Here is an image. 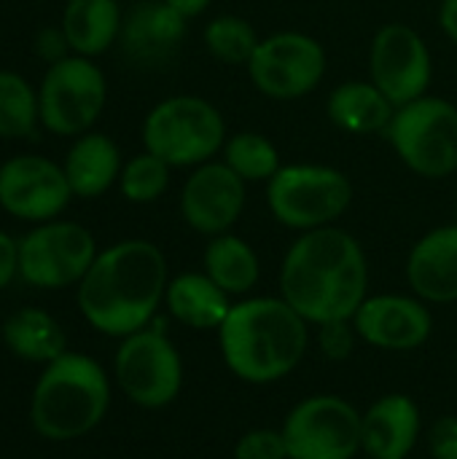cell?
I'll return each instance as SVG.
<instances>
[{
	"instance_id": "obj_1",
	"label": "cell",
	"mask_w": 457,
	"mask_h": 459,
	"mask_svg": "<svg viewBox=\"0 0 457 459\" xmlns=\"http://www.w3.org/2000/svg\"><path fill=\"white\" fill-rule=\"evenodd\" d=\"M366 288L369 264L361 245L334 226L304 231L280 269L283 299L315 325L350 320L366 301Z\"/></svg>"
},
{
	"instance_id": "obj_2",
	"label": "cell",
	"mask_w": 457,
	"mask_h": 459,
	"mask_svg": "<svg viewBox=\"0 0 457 459\" xmlns=\"http://www.w3.org/2000/svg\"><path fill=\"white\" fill-rule=\"evenodd\" d=\"M164 293V253L154 242L124 239L97 253L78 282V309L94 331L124 339L151 323Z\"/></svg>"
},
{
	"instance_id": "obj_3",
	"label": "cell",
	"mask_w": 457,
	"mask_h": 459,
	"mask_svg": "<svg viewBox=\"0 0 457 459\" xmlns=\"http://www.w3.org/2000/svg\"><path fill=\"white\" fill-rule=\"evenodd\" d=\"M218 336L226 366L253 385L288 377L307 352V320L286 299H250L232 307Z\"/></svg>"
},
{
	"instance_id": "obj_4",
	"label": "cell",
	"mask_w": 457,
	"mask_h": 459,
	"mask_svg": "<svg viewBox=\"0 0 457 459\" xmlns=\"http://www.w3.org/2000/svg\"><path fill=\"white\" fill-rule=\"evenodd\" d=\"M108 403L105 368L89 355L65 352L43 366L30 398V422L46 441H73L102 422Z\"/></svg>"
},
{
	"instance_id": "obj_5",
	"label": "cell",
	"mask_w": 457,
	"mask_h": 459,
	"mask_svg": "<svg viewBox=\"0 0 457 459\" xmlns=\"http://www.w3.org/2000/svg\"><path fill=\"white\" fill-rule=\"evenodd\" d=\"M226 140L218 108L202 97L178 94L151 108L143 121V145L170 167H199L210 161Z\"/></svg>"
},
{
	"instance_id": "obj_6",
	"label": "cell",
	"mask_w": 457,
	"mask_h": 459,
	"mask_svg": "<svg viewBox=\"0 0 457 459\" xmlns=\"http://www.w3.org/2000/svg\"><path fill=\"white\" fill-rule=\"evenodd\" d=\"M353 202V183L326 164H286L267 186L272 215L299 231L331 226Z\"/></svg>"
},
{
	"instance_id": "obj_7",
	"label": "cell",
	"mask_w": 457,
	"mask_h": 459,
	"mask_svg": "<svg viewBox=\"0 0 457 459\" xmlns=\"http://www.w3.org/2000/svg\"><path fill=\"white\" fill-rule=\"evenodd\" d=\"M399 159L420 178H447L457 169V108L444 97H420L396 108L385 129Z\"/></svg>"
},
{
	"instance_id": "obj_8",
	"label": "cell",
	"mask_w": 457,
	"mask_h": 459,
	"mask_svg": "<svg viewBox=\"0 0 457 459\" xmlns=\"http://www.w3.org/2000/svg\"><path fill=\"white\" fill-rule=\"evenodd\" d=\"M108 100V83L102 70L89 59L70 54L48 65L38 86L40 124L57 137L86 134Z\"/></svg>"
},
{
	"instance_id": "obj_9",
	"label": "cell",
	"mask_w": 457,
	"mask_h": 459,
	"mask_svg": "<svg viewBox=\"0 0 457 459\" xmlns=\"http://www.w3.org/2000/svg\"><path fill=\"white\" fill-rule=\"evenodd\" d=\"M97 258V242L89 229L73 221L35 223L19 239V277L40 290L78 285Z\"/></svg>"
},
{
	"instance_id": "obj_10",
	"label": "cell",
	"mask_w": 457,
	"mask_h": 459,
	"mask_svg": "<svg viewBox=\"0 0 457 459\" xmlns=\"http://www.w3.org/2000/svg\"><path fill=\"white\" fill-rule=\"evenodd\" d=\"M283 438L288 459H353L364 449V417L342 398L315 395L288 414Z\"/></svg>"
},
{
	"instance_id": "obj_11",
	"label": "cell",
	"mask_w": 457,
	"mask_h": 459,
	"mask_svg": "<svg viewBox=\"0 0 457 459\" xmlns=\"http://www.w3.org/2000/svg\"><path fill=\"white\" fill-rule=\"evenodd\" d=\"M116 382L135 406L162 409L172 403L183 385V366L175 344L154 328L124 336L116 352Z\"/></svg>"
},
{
	"instance_id": "obj_12",
	"label": "cell",
	"mask_w": 457,
	"mask_h": 459,
	"mask_svg": "<svg viewBox=\"0 0 457 459\" xmlns=\"http://www.w3.org/2000/svg\"><path fill=\"white\" fill-rule=\"evenodd\" d=\"M248 75L272 100H299L321 86L326 51L304 32H275L259 43L248 62Z\"/></svg>"
},
{
	"instance_id": "obj_13",
	"label": "cell",
	"mask_w": 457,
	"mask_h": 459,
	"mask_svg": "<svg viewBox=\"0 0 457 459\" xmlns=\"http://www.w3.org/2000/svg\"><path fill=\"white\" fill-rule=\"evenodd\" d=\"M372 83L396 105H409L426 97L434 78L428 43L409 24L393 22L377 30L369 51Z\"/></svg>"
},
{
	"instance_id": "obj_14",
	"label": "cell",
	"mask_w": 457,
	"mask_h": 459,
	"mask_svg": "<svg viewBox=\"0 0 457 459\" xmlns=\"http://www.w3.org/2000/svg\"><path fill=\"white\" fill-rule=\"evenodd\" d=\"M70 199L73 188L65 167L46 156L22 153L0 167V207L19 221H57Z\"/></svg>"
},
{
	"instance_id": "obj_15",
	"label": "cell",
	"mask_w": 457,
	"mask_h": 459,
	"mask_svg": "<svg viewBox=\"0 0 457 459\" xmlns=\"http://www.w3.org/2000/svg\"><path fill=\"white\" fill-rule=\"evenodd\" d=\"M245 180L224 161H205L180 191L183 221L199 234H226L242 215Z\"/></svg>"
},
{
	"instance_id": "obj_16",
	"label": "cell",
	"mask_w": 457,
	"mask_h": 459,
	"mask_svg": "<svg viewBox=\"0 0 457 459\" xmlns=\"http://www.w3.org/2000/svg\"><path fill=\"white\" fill-rule=\"evenodd\" d=\"M186 38V16L164 0L135 3L121 22V51L135 65H164L175 56Z\"/></svg>"
},
{
	"instance_id": "obj_17",
	"label": "cell",
	"mask_w": 457,
	"mask_h": 459,
	"mask_svg": "<svg viewBox=\"0 0 457 459\" xmlns=\"http://www.w3.org/2000/svg\"><path fill=\"white\" fill-rule=\"evenodd\" d=\"M431 312L409 296H372L353 315L356 333L382 350H415L431 336Z\"/></svg>"
},
{
	"instance_id": "obj_18",
	"label": "cell",
	"mask_w": 457,
	"mask_h": 459,
	"mask_svg": "<svg viewBox=\"0 0 457 459\" xmlns=\"http://www.w3.org/2000/svg\"><path fill=\"white\" fill-rule=\"evenodd\" d=\"M407 280L412 290L434 304L457 301V226L428 231L409 253Z\"/></svg>"
},
{
	"instance_id": "obj_19",
	"label": "cell",
	"mask_w": 457,
	"mask_h": 459,
	"mask_svg": "<svg viewBox=\"0 0 457 459\" xmlns=\"http://www.w3.org/2000/svg\"><path fill=\"white\" fill-rule=\"evenodd\" d=\"M420 433V411L407 395H385L364 414V449L374 459H407Z\"/></svg>"
},
{
	"instance_id": "obj_20",
	"label": "cell",
	"mask_w": 457,
	"mask_h": 459,
	"mask_svg": "<svg viewBox=\"0 0 457 459\" xmlns=\"http://www.w3.org/2000/svg\"><path fill=\"white\" fill-rule=\"evenodd\" d=\"M65 175L73 188V196L94 199L102 196L121 178V153L119 145L100 132H86L75 137L65 156Z\"/></svg>"
},
{
	"instance_id": "obj_21",
	"label": "cell",
	"mask_w": 457,
	"mask_h": 459,
	"mask_svg": "<svg viewBox=\"0 0 457 459\" xmlns=\"http://www.w3.org/2000/svg\"><path fill=\"white\" fill-rule=\"evenodd\" d=\"M121 5L119 0H67L62 13V32L70 51L78 56L105 54L121 35Z\"/></svg>"
},
{
	"instance_id": "obj_22",
	"label": "cell",
	"mask_w": 457,
	"mask_h": 459,
	"mask_svg": "<svg viewBox=\"0 0 457 459\" xmlns=\"http://www.w3.org/2000/svg\"><path fill=\"white\" fill-rule=\"evenodd\" d=\"M3 344L24 363L48 366L67 352V339L57 317L38 307H22L3 323Z\"/></svg>"
},
{
	"instance_id": "obj_23",
	"label": "cell",
	"mask_w": 457,
	"mask_h": 459,
	"mask_svg": "<svg viewBox=\"0 0 457 459\" xmlns=\"http://www.w3.org/2000/svg\"><path fill=\"white\" fill-rule=\"evenodd\" d=\"M329 118L350 134H374L391 126L396 105L372 81H345L329 94Z\"/></svg>"
},
{
	"instance_id": "obj_24",
	"label": "cell",
	"mask_w": 457,
	"mask_h": 459,
	"mask_svg": "<svg viewBox=\"0 0 457 459\" xmlns=\"http://www.w3.org/2000/svg\"><path fill=\"white\" fill-rule=\"evenodd\" d=\"M229 293L221 290L207 274L186 272L167 282V309L175 320L189 328H221L232 304Z\"/></svg>"
},
{
	"instance_id": "obj_25",
	"label": "cell",
	"mask_w": 457,
	"mask_h": 459,
	"mask_svg": "<svg viewBox=\"0 0 457 459\" xmlns=\"http://www.w3.org/2000/svg\"><path fill=\"white\" fill-rule=\"evenodd\" d=\"M205 274L226 293H245L259 282L261 264L245 239L218 234L205 250Z\"/></svg>"
},
{
	"instance_id": "obj_26",
	"label": "cell",
	"mask_w": 457,
	"mask_h": 459,
	"mask_svg": "<svg viewBox=\"0 0 457 459\" xmlns=\"http://www.w3.org/2000/svg\"><path fill=\"white\" fill-rule=\"evenodd\" d=\"M40 124L38 91L13 70H0V137L30 140Z\"/></svg>"
},
{
	"instance_id": "obj_27",
	"label": "cell",
	"mask_w": 457,
	"mask_h": 459,
	"mask_svg": "<svg viewBox=\"0 0 457 459\" xmlns=\"http://www.w3.org/2000/svg\"><path fill=\"white\" fill-rule=\"evenodd\" d=\"M261 38L253 30V24L242 16L234 13H224L215 16L207 27H205V46L207 51L226 62V65H245L250 62V56L256 54Z\"/></svg>"
},
{
	"instance_id": "obj_28",
	"label": "cell",
	"mask_w": 457,
	"mask_h": 459,
	"mask_svg": "<svg viewBox=\"0 0 457 459\" xmlns=\"http://www.w3.org/2000/svg\"><path fill=\"white\" fill-rule=\"evenodd\" d=\"M224 164H229L245 183L248 180H272L280 169V153L264 134L240 132L224 145Z\"/></svg>"
},
{
	"instance_id": "obj_29",
	"label": "cell",
	"mask_w": 457,
	"mask_h": 459,
	"mask_svg": "<svg viewBox=\"0 0 457 459\" xmlns=\"http://www.w3.org/2000/svg\"><path fill=\"white\" fill-rule=\"evenodd\" d=\"M170 164L154 153H140L135 159H129L121 169V178H119V186H121V194L135 202V204H148L154 199H159L167 186H170Z\"/></svg>"
},
{
	"instance_id": "obj_30",
	"label": "cell",
	"mask_w": 457,
	"mask_h": 459,
	"mask_svg": "<svg viewBox=\"0 0 457 459\" xmlns=\"http://www.w3.org/2000/svg\"><path fill=\"white\" fill-rule=\"evenodd\" d=\"M234 459H288L286 438L275 430H250L237 441Z\"/></svg>"
},
{
	"instance_id": "obj_31",
	"label": "cell",
	"mask_w": 457,
	"mask_h": 459,
	"mask_svg": "<svg viewBox=\"0 0 457 459\" xmlns=\"http://www.w3.org/2000/svg\"><path fill=\"white\" fill-rule=\"evenodd\" d=\"M321 350L331 360H345L353 352V328L347 320H334L321 325Z\"/></svg>"
},
{
	"instance_id": "obj_32",
	"label": "cell",
	"mask_w": 457,
	"mask_h": 459,
	"mask_svg": "<svg viewBox=\"0 0 457 459\" xmlns=\"http://www.w3.org/2000/svg\"><path fill=\"white\" fill-rule=\"evenodd\" d=\"M35 51L43 62L54 65L65 56H70V43L62 32V27H43L35 35Z\"/></svg>"
},
{
	"instance_id": "obj_33",
	"label": "cell",
	"mask_w": 457,
	"mask_h": 459,
	"mask_svg": "<svg viewBox=\"0 0 457 459\" xmlns=\"http://www.w3.org/2000/svg\"><path fill=\"white\" fill-rule=\"evenodd\" d=\"M431 455L436 459H457V417H442L434 425Z\"/></svg>"
},
{
	"instance_id": "obj_34",
	"label": "cell",
	"mask_w": 457,
	"mask_h": 459,
	"mask_svg": "<svg viewBox=\"0 0 457 459\" xmlns=\"http://www.w3.org/2000/svg\"><path fill=\"white\" fill-rule=\"evenodd\" d=\"M19 277V242L0 229V290Z\"/></svg>"
},
{
	"instance_id": "obj_35",
	"label": "cell",
	"mask_w": 457,
	"mask_h": 459,
	"mask_svg": "<svg viewBox=\"0 0 457 459\" xmlns=\"http://www.w3.org/2000/svg\"><path fill=\"white\" fill-rule=\"evenodd\" d=\"M439 24H442V30H444V35L457 46V0H442Z\"/></svg>"
},
{
	"instance_id": "obj_36",
	"label": "cell",
	"mask_w": 457,
	"mask_h": 459,
	"mask_svg": "<svg viewBox=\"0 0 457 459\" xmlns=\"http://www.w3.org/2000/svg\"><path fill=\"white\" fill-rule=\"evenodd\" d=\"M167 5H172L178 13H183L186 19H191V16H197V13H202L207 5H210V0H164Z\"/></svg>"
}]
</instances>
